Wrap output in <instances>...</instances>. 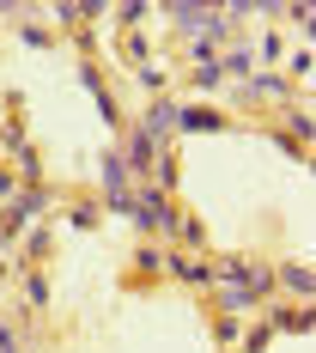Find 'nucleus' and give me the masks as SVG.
Returning a JSON list of instances; mask_svg holds the SVG:
<instances>
[{
    "label": "nucleus",
    "mask_w": 316,
    "mask_h": 353,
    "mask_svg": "<svg viewBox=\"0 0 316 353\" xmlns=\"http://www.w3.org/2000/svg\"><path fill=\"white\" fill-rule=\"evenodd\" d=\"M182 128H219V116H207V110H189V116H176Z\"/></svg>",
    "instance_id": "1"
}]
</instances>
